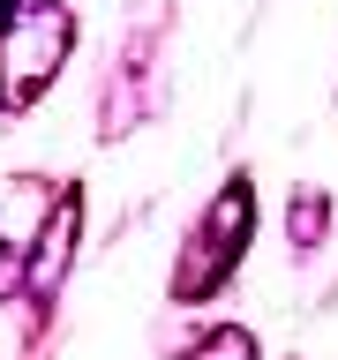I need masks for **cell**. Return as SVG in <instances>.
<instances>
[{
    "instance_id": "obj_1",
    "label": "cell",
    "mask_w": 338,
    "mask_h": 360,
    "mask_svg": "<svg viewBox=\"0 0 338 360\" xmlns=\"http://www.w3.org/2000/svg\"><path fill=\"white\" fill-rule=\"evenodd\" d=\"M68 45H75V15L61 0H15V8H0V112L30 105L61 75Z\"/></svg>"
},
{
    "instance_id": "obj_2",
    "label": "cell",
    "mask_w": 338,
    "mask_h": 360,
    "mask_svg": "<svg viewBox=\"0 0 338 360\" xmlns=\"http://www.w3.org/2000/svg\"><path fill=\"white\" fill-rule=\"evenodd\" d=\"M248 225H256V188H248V180H225V195L211 202V218H203L196 248H188V263H180V278H173V300H203V292L225 285V270L241 263Z\"/></svg>"
},
{
    "instance_id": "obj_3",
    "label": "cell",
    "mask_w": 338,
    "mask_h": 360,
    "mask_svg": "<svg viewBox=\"0 0 338 360\" xmlns=\"http://www.w3.org/2000/svg\"><path fill=\"white\" fill-rule=\"evenodd\" d=\"M75 225H83V195H53V210H45V225H38V248H30V263L15 270L38 300L61 292V270H68V255H75Z\"/></svg>"
},
{
    "instance_id": "obj_4",
    "label": "cell",
    "mask_w": 338,
    "mask_h": 360,
    "mask_svg": "<svg viewBox=\"0 0 338 360\" xmlns=\"http://www.w3.org/2000/svg\"><path fill=\"white\" fill-rule=\"evenodd\" d=\"M188 360H256V338H248V330H211Z\"/></svg>"
}]
</instances>
